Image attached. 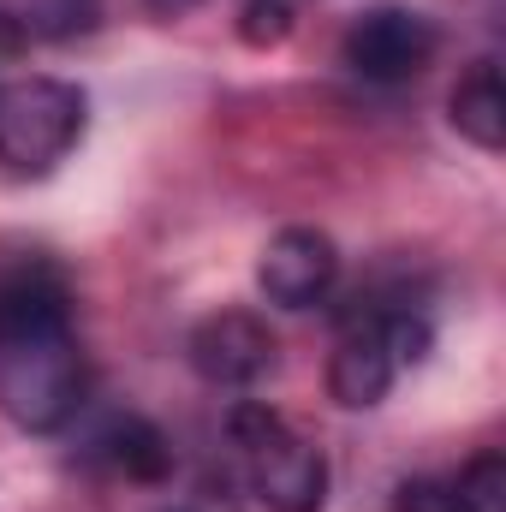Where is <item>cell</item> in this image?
I'll return each mask as SVG.
<instances>
[{
  "mask_svg": "<svg viewBox=\"0 0 506 512\" xmlns=\"http://www.w3.org/2000/svg\"><path fill=\"white\" fill-rule=\"evenodd\" d=\"M84 405V352L72 334L66 286L48 268H18L0 280V411L54 435Z\"/></svg>",
  "mask_w": 506,
  "mask_h": 512,
  "instance_id": "cell-1",
  "label": "cell"
},
{
  "mask_svg": "<svg viewBox=\"0 0 506 512\" xmlns=\"http://www.w3.org/2000/svg\"><path fill=\"white\" fill-rule=\"evenodd\" d=\"M227 435L239 447L251 495L268 512H322V501H328V459L280 411L245 399V405H233Z\"/></svg>",
  "mask_w": 506,
  "mask_h": 512,
  "instance_id": "cell-2",
  "label": "cell"
},
{
  "mask_svg": "<svg viewBox=\"0 0 506 512\" xmlns=\"http://www.w3.org/2000/svg\"><path fill=\"white\" fill-rule=\"evenodd\" d=\"M84 137V90L60 78H6L0 84V167L48 173Z\"/></svg>",
  "mask_w": 506,
  "mask_h": 512,
  "instance_id": "cell-3",
  "label": "cell"
},
{
  "mask_svg": "<svg viewBox=\"0 0 506 512\" xmlns=\"http://www.w3.org/2000/svg\"><path fill=\"white\" fill-rule=\"evenodd\" d=\"M435 48H441V30L423 12H411V6H370L364 18H352V30L340 42L346 66L358 78H370V84H405V78H417L435 60Z\"/></svg>",
  "mask_w": 506,
  "mask_h": 512,
  "instance_id": "cell-4",
  "label": "cell"
},
{
  "mask_svg": "<svg viewBox=\"0 0 506 512\" xmlns=\"http://www.w3.org/2000/svg\"><path fill=\"white\" fill-rule=\"evenodd\" d=\"M334 280H340V251H334V239L316 233V227H286V233H274L268 251H262V262H256V286H262V298L280 304V310H310V304H322V298L334 292Z\"/></svg>",
  "mask_w": 506,
  "mask_h": 512,
  "instance_id": "cell-5",
  "label": "cell"
},
{
  "mask_svg": "<svg viewBox=\"0 0 506 512\" xmlns=\"http://www.w3.org/2000/svg\"><path fill=\"white\" fill-rule=\"evenodd\" d=\"M274 334L251 310H215L191 328V364L215 387H256L274 370Z\"/></svg>",
  "mask_w": 506,
  "mask_h": 512,
  "instance_id": "cell-6",
  "label": "cell"
},
{
  "mask_svg": "<svg viewBox=\"0 0 506 512\" xmlns=\"http://www.w3.org/2000/svg\"><path fill=\"white\" fill-rule=\"evenodd\" d=\"M399 376V358L387 346V322L381 310H352L346 328H340V346L328 358V393L346 405V411H370L387 399V387Z\"/></svg>",
  "mask_w": 506,
  "mask_h": 512,
  "instance_id": "cell-7",
  "label": "cell"
},
{
  "mask_svg": "<svg viewBox=\"0 0 506 512\" xmlns=\"http://www.w3.org/2000/svg\"><path fill=\"white\" fill-rule=\"evenodd\" d=\"M453 126L477 149H501L506 143V90H501V66L495 60L471 66V78L453 90Z\"/></svg>",
  "mask_w": 506,
  "mask_h": 512,
  "instance_id": "cell-8",
  "label": "cell"
},
{
  "mask_svg": "<svg viewBox=\"0 0 506 512\" xmlns=\"http://www.w3.org/2000/svg\"><path fill=\"white\" fill-rule=\"evenodd\" d=\"M96 447H102L126 477H161V471H167V441H161L143 417H120Z\"/></svg>",
  "mask_w": 506,
  "mask_h": 512,
  "instance_id": "cell-9",
  "label": "cell"
},
{
  "mask_svg": "<svg viewBox=\"0 0 506 512\" xmlns=\"http://www.w3.org/2000/svg\"><path fill=\"white\" fill-rule=\"evenodd\" d=\"M453 483V512H506V459L501 453H477Z\"/></svg>",
  "mask_w": 506,
  "mask_h": 512,
  "instance_id": "cell-10",
  "label": "cell"
},
{
  "mask_svg": "<svg viewBox=\"0 0 506 512\" xmlns=\"http://www.w3.org/2000/svg\"><path fill=\"white\" fill-rule=\"evenodd\" d=\"M102 18V0H36L24 30L30 36H78V30H96Z\"/></svg>",
  "mask_w": 506,
  "mask_h": 512,
  "instance_id": "cell-11",
  "label": "cell"
},
{
  "mask_svg": "<svg viewBox=\"0 0 506 512\" xmlns=\"http://www.w3.org/2000/svg\"><path fill=\"white\" fill-rule=\"evenodd\" d=\"M292 30V0H245V18H239V36L251 48H268V42H286Z\"/></svg>",
  "mask_w": 506,
  "mask_h": 512,
  "instance_id": "cell-12",
  "label": "cell"
},
{
  "mask_svg": "<svg viewBox=\"0 0 506 512\" xmlns=\"http://www.w3.org/2000/svg\"><path fill=\"white\" fill-rule=\"evenodd\" d=\"M393 512H453V483L447 477H411L393 489Z\"/></svg>",
  "mask_w": 506,
  "mask_h": 512,
  "instance_id": "cell-13",
  "label": "cell"
},
{
  "mask_svg": "<svg viewBox=\"0 0 506 512\" xmlns=\"http://www.w3.org/2000/svg\"><path fill=\"white\" fill-rule=\"evenodd\" d=\"M24 48H30V30H24V18L0 12V78H6V66H18V60H24Z\"/></svg>",
  "mask_w": 506,
  "mask_h": 512,
  "instance_id": "cell-14",
  "label": "cell"
},
{
  "mask_svg": "<svg viewBox=\"0 0 506 512\" xmlns=\"http://www.w3.org/2000/svg\"><path fill=\"white\" fill-rule=\"evenodd\" d=\"M197 0H149V12H161V18H179V12H191Z\"/></svg>",
  "mask_w": 506,
  "mask_h": 512,
  "instance_id": "cell-15",
  "label": "cell"
}]
</instances>
